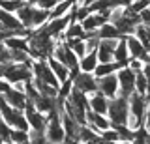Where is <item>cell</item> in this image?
Returning a JSON list of instances; mask_svg holds the SVG:
<instances>
[{
	"mask_svg": "<svg viewBox=\"0 0 150 144\" xmlns=\"http://www.w3.org/2000/svg\"><path fill=\"white\" fill-rule=\"evenodd\" d=\"M129 118H128V127L131 131L144 127V114H146V96H141L137 92L129 96Z\"/></svg>",
	"mask_w": 150,
	"mask_h": 144,
	"instance_id": "obj_1",
	"label": "cell"
},
{
	"mask_svg": "<svg viewBox=\"0 0 150 144\" xmlns=\"http://www.w3.org/2000/svg\"><path fill=\"white\" fill-rule=\"evenodd\" d=\"M58 109L51 110L47 114V127H45V137H47V142L49 144H62L64 138H66V133H64V127H62V116H60Z\"/></svg>",
	"mask_w": 150,
	"mask_h": 144,
	"instance_id": "obj_2",
	"label": "cell"
},
{
	"mask_svg": "<svg viewBox=\"0 0 150 144\" xmlns=\"http://www.w3.org/2000/svg\"><path fill=\"white\" fill-rule=\"evenodd\" d=\"M107 118L111 120V125H128L129 118V103L126 97H115L109 101V110H107Z\"/></svg>",
	"mask_w": 150,
	"mask_h": 144,
	"instance_id": "obj_3",
	"label": "cell"
},
{
	"mask_svg": "<svg viewBox=\"0 0 150 144\" xmlns=\"http://www.w3.org/2000/svg\"><path fill=\"white\" fill-rule=\"evenodd\" d=\"M34 77L32 75V67L26 64H9L6 66L4 71V81H8L9 84H19V82H26Z\"/></svg>",
	"mask_w": 150,
	"mask_h": 144,
	"instance_id": "obj_4",
	"label": "cell"
},
{
	"mask_svg": "<svg viewBox=\"0 0 150 144\" xmlns=\"http://www.w3.org/2000/svg\"><path fill=\"white\" fill-rule=\"evenodd\" d=\"M32 75H34V79H40V81H43L45 84L53 86L56 90L60 88L58 79L54 77V73H53V69H51L47 60H34L32 62Z\"/></svg>",
	"mask_w": 150,
	"mask_h": 144,
	"instance_id": "obj_5",
	"label": "cell"
},
{
	"mask_svg": "<svg viewBox=\"0 0 150 144\" xmlns=\"http://www.w3.org/2000/svg\"><path fill=\"white\" fill-rule=\"evenodd\" d=\"M116 79H118V96L129 99V96L135 92V73L129 67H120L116 71Z\"/></svg>",
	"mask_w": 150,
	"mask_h": 144,
	"instance_id": "obj_6",
	"label": "cell"
},
{
	"mask_svg": "<svg viewBox=\"0 0 150 144\" xmlns=\"http://www.w3.org/2000/svg\"><path fill=\"white\" fill-rule=\"evenodd\" d=\"M73 81V88H77L79 92H83V94L86 96H92L98 92V79L94 77V73H79Z\"/></svg>",
	"mask_w": 150,
	"mask_h": 144,
	"instance_id": "obj_7",
	"label": "cell"
},
{
	"mask_svg": "<svg viewBox=\"0 0 150 144\" xmlns=\"http://www.w3.org/2000/svg\"><path fill=\"white\" fill-rule=\"evenodd\" d=\"M116 45H118V39H100L98 49H96L98 62H100V64H111V62H115Z\"/></svg>",
	"mask_w": 150,
	"mask_h": 144,
	"instance_id": "obj_8",
	"label": "cell"
},
{
	"mask_svg": "<svg viewBox=\"0 0 150 144\" xmlns=\"http://www.w3.org/2000/svg\"><path fill=\"white\" fill-rule=\"evenodd\" d=\"M118 90H120V88H118L116 73L98 79V92H101L107 99H115V97H118Z\"/></svg>",
	"mask_w": 150,
	"mask_h": 144,
	"instance_id": "obj_9",
	"label": "cell"
},
{
	"mask_svg": "<svg viewBox=\"0 0 150 144\" xmlns=\"http://www.w3.org/2000/svg\"><path fill=\"white\" fill-rule=\"evenodd\" d=\"M86 125L90 129H94L96 133H103L107 129H111V120L105 114H96L92 110H86Z\"/></svg>",
	"mask_w": 150,
	"mask_h": 144,
	"instance_id": "obj_10",
	"label": "cell"
},
{
	"mask_svg": "<svg viewBox=\"0 0 150 144\" xmlns=\"http://www.w3.org/2000/svg\"><path fill=\"white\" fill-rule=\"evenodd\" d=\"M109 101L101 92H96V94L88 96V110L96 114H105L107 116V110H109Z\"/></svg>",
	"mask_w": 150,
	"mask_h": 144,
	"instance_id": "obj_11",
	"label": "cell"
},
{
	"mask_svg": "<svg viewBox=\"0 0 150 144\" xmlns=\"http://www.w3.org/2000/svg\"><path fill=\"white\" fill-rule=\"evenodd\" d=\"M4 99L8 101V105H11L13 109H17V110H25V107L28 103V97H26L25 92L17 90V88H13V86L4 94Z\"/></svg>",
	"mask_w": 150,
	"mask_h": 144,
	"instance_id": "obj_12",
	"label": "cell"
},
{
	"mask_svg": "<svg viewBox=\"0 0 150 144\" xmlns=\"http://www.w3.org/2000/svg\"><path fill=\"white\" fill-rule=\"evenodd\" d=\"M32 13H34V6H30V4H26V2L15 11V17L21 21L23 28L32 30Z\"/></svg>",
	"mask_w": 150,
	"mask_h": 144,
	"instance_id": "obj_13",
	"label": "cell"
},
{
	"mask_svg": "<svg viewBox=\"0 0 150 144\" xmlns=\"http://www.w3.org/2000/svg\"><path fill=\"white\" fill-rule=\"evenodd\" d=\"M126 39V45H128V51H129V56L131 58H144V54H146V49H144V45L141 43V41L135 38V36H128Z\"/></svg>",
	"mask_w": 150,
	"mask_h": 144,
	"instance_id": "obj_14",
	"label": "cell"
},
{
	"mask_svg": "<svg viewBox=\"0 0 150 144\" xmlns=\"http://www.w3.org/2000/svg\"><path fill=\"white\" fill-rule=\"evenodd\" d=\"M129 51H128V45H126V39L120 38L118 39V45H116V51H115V62L118 64L120 67H126L129 62Z\"/></svg>",
	"mask_w": 150,
	"mask_h": 144,
	"instance_id": "obj_15",
	"label": "cell"
},
{
	"mask_svg": "<svg viewBox=\"0 0 150 144\" xmlns=\"http://www.w3.org/2000/svg\"><path fill=\"white\" fill-rule=\"evenodd\" d=\"M34 107H36V110H40V112H43V114H49L51 110H54L56 109V99H53V97H47V96H38L34 101Z\"/></svg>",
	"mask_w": 150,
	"mask_h": 144,
	"instance_id": "obj_16",
	"label": "cell"
},
{
	"mask_svg": "<svg viewBox=\"0 0 150 144\" xmlns=\"http://www.w3.org/2000/svg\"><path fill=\"white\" fill-rule=\"evenodd\" d=\"M47 62H49V66H51V69H53V73H54V77L58 79V82L60 84H62V82H66L69 79V69L64 66V64H60L58 60H54L53 56H51L49 60H47Z\"/></svg>",
	"mask_w": 150,
	"mask_h": 144,
	"instance_id": "obj_17",
	"label": "cell"
},
{
	"mask_svg": "<svg viewBox=\"0 0 150 144\" xmlns=\"http://www.w3.org/2000/svg\"><path fill=\"white\" fill-rule=\"evenodd\" d=\"M98 54L96 53H88L86 56H83L79 60V69H81L83 73H94L98 67Z\"/></svg>",
	"mask_w": 150,
	"mask_h": 144,
	"instance_id": "obj_18",
	"label": "cell"
},
{
	"mask_svg": "<svg viewBox=\"0 0 150 144\" xmlns=\"http://www.w3.org/2000/svg\"><path fill=\"white\" fill-rule=\"evenodd\" d=\"M49 10H41V8L34 6V13H32V30L41 28L43 25L49 22Z\"/></svg>",
	"mask_w": 150,
	"mask_h": 144,
	"instance_id": "obj_19",
	"label": "cell"
},
{
	"mask_svg": "<svg viewBox=\"0 0 150 144\" xmlns=\"http://www.w3.org/2000/svg\"><path fill=\"white\" fill-rule=\"evenodd\" d=\"M68 101H69L73 107L81 109V110H88V96L83 94V92H79L77 88H73V90H71V94H69Z\"/></svg>",
	"mask_w": 150,
	"mask_h": 144,
	"instance_id": "obj_20",
	"label": "cell"
},
{
	"mask_svg": "<svg viewBox=\"0 0 150 144\" xmlns=\"http://www.w3.org/2000/svg\"><path fill=\"white\" fill-rule=\"evenodd\" d=\"M6 43V47L8 49H11V51H23V53H28V38H25V36H13V38H9L4 41Z\"/></svg>",
	"mask_w": 150,
	"mask_h": 144,
	"instance_id": "obj_21",
	"label": "cell"
},
{
	"mask_svg": "<svg viewBox=\"0 0 150 144\" xmlns=\"http://www.w3.org/2000/svg\"><path fill=\"white\" fill-rule=\"evenodd\" d=\"M98 38L100 39H120V34H118V30H116L115 25L105 22L103 26L98 28Z\"/></svg>",
	"mask_w": 150,
	"mask_h": 144,
	"instance_id": "obj_22",
	"label": "cell"
},
{
	"mask_svg": "<svg viewBox=\"0 0 150 144\" xmlns=\"http://www.w3.org/2000/svg\"><path fill=\"white\" fill-rule=\"evenodd\" d=\"M84 36H86V32H84L83 25L81 22H69V26L66 28V38L68 39H84Z\"/></svg>",
	"mask_w": 150,
	"mask_h": 144,
	"instance_id": "obj_23",
	"label": "cell"
},
{
	"mask_svg": "<svg viewBox=\"0 0 150 144\" xmlns=\"http://www.w3.org/2000/svg\"><path fill=\"white\" fill-rule=\"evenodd\" d=\"M120 69V66L116 62H111V64H98L96 71H94V77L96 79H101V77H107V75H112Z\"/></svg>",
	"mask_w": 150,
	"mask_h": 144,
	"instance_id": "obj_24",
	"label": "cell"
},
{
	"mask_svg": "<svg viewBox=\"0 0 150 144\" xmlns=\"http://www.w3.org/2000/svg\"><path fill=\"white\" fill-rule=\"evenodd\" d=\"M133 36L144 45V49L150 51V26H143V25H139L137 28H135V34H133Z\"/></svg>",
	"mask_w": 150,
	"mask_h": 144,
	"instance_id": "obj_25",
	"label": "cell"
},
{
	"mask_svg": "<svg viewBox=\"0 0 150 144\" xmlns=\"http://www.w3.org/2000/svg\"><path fill=\"white\" fill-rule=\"evenodd\" d=\"M66 45L77 54L79 60H81L83 56H86V43H84V39H68Z\"/></svg>",
	"mask_w": 150,
	"mask_h": 144,
	"instance_id": "obj_26",
	"label": "cell"
},
{
	"mask_svg": "<svg viewBox=\"0 0 150 144\" xmlns=\"http://www.w3.org/2000/svg\"><path fill=\"white\" fill-rule=\"evenodd\" d=\"M135 92L141 96H148V81L143 75V71L135 75Z\"/></svg>",
	"mask_w": 150,
	"mask_h": 144,
	"instance_id": "obj_27",
	"label": "cell"
},
{
	"mask_svg": "<svg viewBox=\"0 0 150 144\" xmlns=\"http://www.w3.org/2000/svg\"><path fill=\"white\" fill-rule=\"evenodd\" d=\"M146 8H150V0H133V4L128 8V11L129 15H139L141 11H144Z\"/></svg>",
	"mask_w": 150,
	"mask_h": 144,
	"instance_id": "obj_28",
	"label": "cell"
},
{
	"mask_svg": "<svg viewBox=\"0 0 150 144\" xmlns=\"http://www.w3.org/2000/svg\"><path fill=\"white\" fill-rule=\"evenodd\" d=\"M0 64H2V66H9V64H13L11 49H8L4 41H0Z\"/></svg>",
	"mask_w": 150,
	"mask_h": 144,
	"instance_id": "obj_29",
	"label": "cell"
},
{
	"mask_svg": "<svg viewBox=\"0 0 150 144\" xmlns=\"http://www.w3.org/2000/svg\"><path fill=\"white\" fill-rule=\"evenodd\" d=\"M30 140V135H28V131H21V129H13L11 133V142L13 144H25Z\"/></svg>",
	"mask_w": 150,
	"mask_h": 144,
	"instance_id": "obj_30",
	"label": "cell"
},
{
	"mask_svg": "<svg viewBox=\"0 0 150 144\" xmlns=\"http://www.w3.org/2000/svg\"><path fill=\"white\" fill-rule=\"evenodd\" d=\"M23 4L17 2V0H0V10L8 11V13H15Z\"/></svg>",
	"mask_w": 150,
	"mask_h": 144,
	"instance_id": "obj_31",
	"label": "cell"
},
{
	"mask_svg": "<svg viewBox=\"0 0 150 144\" xmlns=\"http://www.w3.org/2000/svg\"><path fill=\"white\" fill-rule=\"evenodd\" d=\"M71 90H73V81L71 79H68L66 82H62L58 88V97H62V99H68L69 94H71Z\"/></svg>",
	"mask_w": 150,
	"mask_h": 144,
	"instance_id": "obj_32",
	"label": "cell"
},
{
	"mask_svg": "<svg viewBox=\"0 0 150 144\" xmlns=\"http://www.w3.org/2000/svg\"><path fill=\"white\" fill-rule=\"evenodd\" d=\"M30 135V144H49L47 142V137H45V131H28Z\"/></svg>",
	"mask_w": 150,
	"mask_h": 144,
	"instance_id": "obj_33",
	"label": "cell"
},
{
	"mask_svg": "<svg viewBox=\"0 0 150 144\" xmlns=\"http://www.w3.org/2000/svg\"><path fill=\"white\" fill-rule=\"evenodd\" d=\"M126 67H129L131 71L135 73V75H137V73H141L143 71V67H144V62L141 58H129V62H128V66Z\"/></svg>",
	"mask_w": 150,
	"mask_h": 144,
	"instance_id": "obj_34",
	"label": "cell"
},
{
	"mask_svg": "<svg viewBox=\"0 0 150 144\" xmlns=\"http://www.w3.org/2000/svg\"><path fill=\"white\" fill-rule=\"evenodd\" d=\"M101 138L105 142H120V137H118V133L115 131V129H107V131H103L101 133Z\"/></svg>",
	"mask_w": 150,
	"mask_h": 144,
	"instance_id": "obj_35",
	"label": "cell"
},
{
	"mask_svg": "<svg viewBox=\"0 0 150 144\" xmlns=\"http://www.w3.org/2000/svg\"><path fill=\"white\" fill-rule=\"evenodd\" d=\"M56 4H58V0H38L36 6L41 8V10H49V11H51V10L56 6Z\"/></svg>",
	"mask_w": 150,
	"mask_h": 144,
	"instance_id": "obj_36",
	"label": "cell"
},
{
	"mask_svg": "<svg viewBox=\"0 0 150 144\" xmlns=\"http://www.w3.org/2000/svg\"><path fill=\"white\" fill-rule=\"evenodd\" d=\"M111 4H112V10H115V8H122V10H128L131 4H133V0H111Z\"/></svg>",
	"mask_w": 150,
	"mask_h": 144,
	"instance_id": "obj_37",
	"label": "cell"
},
{
	"mask_svg": "<svg viewBox=\"0 0 150 144\" xmlns=\"http://www.w3.org/2000/svg\"><path fill=\"white\" fill-rule=\"evenodd\" d=\"M139 19H141V25L143 26H150V8H146L144 11L139 13Z\"/></svg>",
	"mask_w": 150,
	"mask_h": 144,
	"instance_id": "obj_38",
	"label": "cell"
},
{
	"mask_svg": "<svg viewBox=\"0 0 150 144\" xmlns=\"http://www.w3.org/2000/svg\"><path fill=\"white\" fill-rule=\"evenodd\" d=\"M144 127H150V96H146V114H144Z\"/></svg>",
	"mask_w": 150,
	"mask_h": 144,
	"instance_id": "obj_39",
	"label": "cell"
},
{
	"mask_svg": "<svg viewBox=\"0 0 150 144\" xmlns=\"http://www.w3.org/2000/svg\"><path fill=\"white\" fill-rule=\"evenodd\" d=\"M4 71H6V66L0 64V79H4Z\"/></svg>",
	"mask_w": 150,
	"mask_h": 144,
	"instance_id": "obj_40",
	"label": "cell"
},
{
	"mask_svg": "<svg viewBox=\"0 0 150 144\" xmlns=\"http://www.w3.org/2000/svg\"><path fill=\"white\" fill-rule=\"evenodd\" d=\"M118 144H133V140H120Z\"/></svg>",
	"mask_w": 150,
	"mask_h": 144,
	"instance_id": "obj_41",
	"label": "cell"
},
{
	"mask_svg": "<svg viewBox=\"0 0 150 144\" xmlns=\"http://www.w3.org/2000/svg\"><path fill=\"white\" fill-rule=\"evenodd\" d=\"M58 2H62V0H58Z\"/></svg>",
	"mask_w": 150,
	"mask_h": 144,
	"instance_id": "obj_42",
	"label": "cell"
},
{
	"mask_svg": "<svg viewBox=\"0 0 150 144\" xmlns=\"http://www.w3.org/2000/svg\"><path fill=\"white\" fill-rule=\"evenodd\" d=\"M79 144H83V142H79Z\"/></svg>",
	"mask_w": 150,
	"mask_h": 144,
	"instance_id": "obj_43",
	"label": "cell"
},
{
	"mask_svg": "<svg viewBox=\"0 0 150 144\" xmlns=\"http://www.w3.org/2000/svg\"><path fill=\"white\" fill-rule=\"evenodd\" d=\"M62 144H64V142H62Z\"/></svg>",
	"mask_w": 150,
	"mask_h": 144,
	"instance_id": "obj_44",
	"label": "cell"
}]
</instances>
